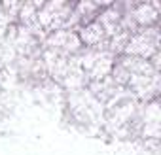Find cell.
Wrapping results in <instances>:
<instances>
[{
  "mask_svg": "<svg viewBox=\"0 0 161 155\" xmlns=\"http://www.w3.org/2000/svg\"><path fill=\"white\" fill-rule=\"evenodd\" d=\"M103 36H104V29H103L99 23L87 25V27L84 29V40H86L87 44H97V42L103 40Z\"/></svg>",
  "mask_w": 161,
  "mask_h": 155,
  "instance_id": "3",
  "label": "cell"
},
{
  "mask_svg": "<svg viewBox=\"0 0 161 155\" xmlns=\"http://www.w3.org/2000/svg\"><path fill=\"white\" fill-rule=\"evenodd\" d=\"M155 45H157V34L155 30L150 34V32H142V34H136L127 45V53H135V55H142V57H150L153 51H155Z\"/></svg>",
  "mask_w": 161,
  "mask_h": 155,
  "instance_id": "1",
  "label": "cell"
},
{
  "mask_svg": "<svg viewBox=\"0 0 161 155\" xmlns=\"http://www.w3.org/2000/svg\"><path fill=\"white\" fill-rule=\"evenodd\" d=\"M155 17H157V8H155V6L142 4V6H138L136 12H135V19H136L138 23H142V25H148V23L155 21Z\"/></svg>",
  "mask_w": 161,
  "mask_h": 155,
  "instance_id": "2",
  "label": "cell"
}]
</instances>
